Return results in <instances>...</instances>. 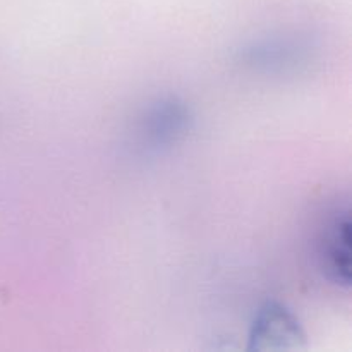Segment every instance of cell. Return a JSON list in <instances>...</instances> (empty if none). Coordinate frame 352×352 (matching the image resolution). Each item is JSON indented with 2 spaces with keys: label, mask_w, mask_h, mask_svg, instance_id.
Listing matches in <instances>:
<instances>
[{
  "label": "cell",
  "mask_w": 352,
  "mask_h": 352,
  "mask_svg": "<svg viewBox=\"0 0 352 352\" xmlns=\"http://www.w3.org/2000/svg\"><path fill=\"white\" fill-rule=\"evenodd\" d=\"M191 124L192 113L188 103L177 96H164L141 113L136 124V143L144 153H164L184 140Z\"/></svg>",
  "instance_id": "obj_1"
},
{
  "label": "cell",
  "mask_w": 352,
  "mask_h": 352,
  "mask_svg": "<svg viewBox=\"0 0 352 352\" xmlns=\"http://www.w3.org/2000/svg\"><path fill=\"white\" fill-rule=\"evenodd\" d=\"M250 351H296L306 346L298 316L280 302H265L250 329Z\"/></svg>",
  "instance_id": "obj_2"
},
{
  "label": "cell",
  "mask_w": 352,
  "mask_h": 352,
  "mask_svg": "<svg viewBox=\"0 0 352 352\" xmlns=\"http://www.w3.org/2000/svg\"><path fill=\"white\" fill-rule=\"evenodd\" d=\"M318 265L323 277L337 287H351V215L342 208L332 213L318 239Z\"/></svg>",
  "instance_id": "obj_3"
},
{
  "label": "cell",
  "mask_w": 352,
  "mask_h": 352,
  "mask_svg": "<svg viewBox=\"0 0 352 352\" xmlns=\"http://www.w3.org/2000/svg\"><path fill=\"white\" fill-rule=\"evenodd\" d=\"M241 62L261 74H287L309 60V47L294 38H265L244 47Z\"/></svg>",
  "instance_id": "obj_4"
}]
</instances>
